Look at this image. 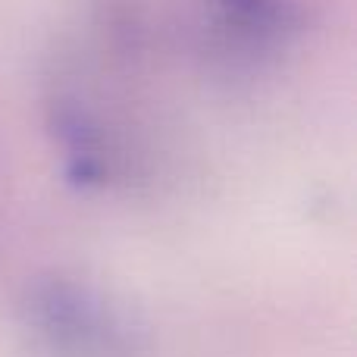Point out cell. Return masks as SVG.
<instances>
[{"mask_svg": "<svg viewBox=\"0 0 357 357\" xmlns=\"http://www.w3.org/2000/svg\"><path fill=\"white\" fill-rule=\"evenodd\" d=\"M29 329L54 357H138L142 335L91 285L44 279L25 301Z\"/></svg>", "mask_w": 357, "mask_h": 357, "instance_id": "cell-1", "label": "cell"}, {"mask_svg": "<svg viewBox=\"0 0 357 357\" xmlns=\"http://www.w3.org/2000/svg\"><path fill=\"white\" fill-rule=\"evenodd\" d=\"M201 31L213 54L260 63L295 44L304 10L298 0H201Z\"/></svg>", "mask_w": 357, "mask_h": 357, "instance_id": "cell-2", "label": "cell"}]
</instances>
